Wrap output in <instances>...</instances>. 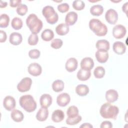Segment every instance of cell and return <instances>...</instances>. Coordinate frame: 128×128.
Segmentation results:
<instances>
[{
	"instance_id": "cell-28",
	"label": "cell",
	"mask_w": 128,
	"mask_h": 128,
	"mask_svg": "<svg viewBox=\"0 0 128 128\" xmlns=\"http://www.w3.org/2000/svg\"><path fill=\"white\" fill-rule=\"evenodd\" d=\"M41 37L44 40L49 42L54 38V33L50 29H46L42 32Z\"/></svg>"
},
{
	"instance_id": "cell-26",
	"label": "cell",
	"mask_w": 128,
	"mask_h": 128,
	"mask_svg": "<svg viewBox=\"0 0 128 128\" xmlns=\"http://www.w3.org/2000/svg\"><path fill=\"white\" fill-rule=\"evenodd\" d=\"M98 50H102L108 51L110 49V42L106 40H100L96 42V44Z\"/></svg>"
},
{
	"instance_id": "cell-16",
	"label": "cell",
	"mask_w": 128,
	"mask_h": 128,
	"mask_svg": "<svg viewBox=\"0 0 128 128\" xmlns=\"http://www.w3.org/2000/svg\"><path fill=\"white\" fill-rule=\"evenodd\" d=\"M78 18V14L76 12L72 11L68 12L66 16V24L68 26H72L76 22Z\"/></svg>"
},
{
	"instance_id": "cell-7",
	"label": "cell",
	"mask_w": 128,
	"mask_h": 128,
	"mask_svg": "<svg viewBox=\"0 0 128 128\" xmlns=\"http://www.w3.org/2000/svg\"><path fill=\"white\" fill-rule=\"evenodd\" d=\"M126 33V29L124 26L122 24H117L112 28V35L117 39L123 38Z\"/></svg>"
},
{
	"instance_id": "cell-43",
	"label": "cell",
	"mask_w": 128,
	"mask_h": 128,
	"mask_svg": "<svg viewBox=\"0 0 128 128\" xmlns=\"http://www.w3.org/2000/svg\"><path fill=\"white\" fill-rule=\"evenodd\" d=\"M0 42H5L6 40V38H7V36H6V32L2 30H0Z\"/></svg>"
},
{
	"instance_id": "cell-44",
	"label": "cell",
	"mask_w": 128,
	"mask_h": 128,
	"mask_svg": "<svg viewBox=\"0 0 128 128\" xmlns=\"http://www.w3.org/2000/svg\"><path fill=\"white\" fill-rule=\"evenodd\" d=\"M80 128H93V126L89 123H84V124H82L80 126Z\"/></svg>"
},
{
	"instance_id": "cell-6",
	"label": "cell",
	"mask_w": 128,
	"mask_h": 128,
	"mask_svg": "<svg viewBox=\"0 0 128 128\" xmlns=\"http://www.w3.org/2000/svg\"><path fill=\"white\" fill-rule=\"evenodd\" d=\"M32 84V80L30 78H24L18 84L17 89L21 92H27L30 90Z\"/></svg>"
},
{
	"instance_id": "cell-27",
	"label": "cell",
	"mask_w": 128,
	"mask_h": 128,
	"mask_svg": "<svg viewBox=\"0 0 128 128\" xmlns=\"http://www.w3.org/2000/svg\"><path fill=\"white\" fill-rule=\"evenodd\" d=\"M104 12V8L100 4H96L92 6L90 8V14L94 16H100L102 15Z\"/></svg>"
},
{
	"instance_id": "cell-17",
	"label": "cell",
	"mask_w": 128,
	"mask_h": 128,
	"mask_svg": "<svg viewBox=\"0 0 128 128\" xmlns=\"http://www.w3.org/2000/svg\"><path fill=\"white\" fill-rule=\"evenodd\" d=\"M9 40L12 44L18 46L22 42V37L20 34L16 32H14L10 34Z\"/></svg>"
},
{
	"instance_id": "cell-31",
	"label": "cell",
	"mask_w": 128,
	"mask_h": 128,
	"mask_svg": "<svg viewBox=\"0 0 128 128\" xmlns=\"http://www.w3.org/2000/svg\"><path fill=\"white\" fill-rule=\"evenodd\" d=\"M11 26L14 29L16 30H18L22 27L23 22L20 18L18 17H15L12 20Z\"/></svg>"
},
{
	"instance_id": "cell-20",
	"label": "cell",
	"mask_w": 128,
	"mask_h": 128,
	"mask_svg": "<svg viewBox=\"0 0 128 128\" xmlns=\"http://www.w3.org/2000/svg\"><path fill=\"white\" fill-rule=\"evenodd\" d=\"M48 110L47 108L42 107L36 114V118L40 122L45 121L48 116Z\"/></svg>"
},
{
	"instance_id": "cell-3",
	"label": "cell",
	"mask_w": 128,
	"mask_h": 128,
	"mask_svg": "<svg viewBox=\"0 0 128 128\" xmlns=\"http://www.w3.org/2000/svg\"><path fill=\"white\" fill-rule=\"evenodd\" d=\"M89 28L97 36H102L106 34L108 28L100 20L92 18L89 22Z\"/></svg>"
},
{
	"instance_id": "cell-21",
	"label": "cell",
	"mask_w": 128,
	"mask_h": 128,
	"mask_svg": "<svg viewBox=\"0 0 128 128\" xmlns=\"http://www.w3.org/2000/svg\"><path fill=\"white\" fill-rule=\"evenodd\" d=\"M64 118V114L60 110H54L52 115V120L54 122H60Z\"/></svg>"
},
{
	"instance_id": "cell-22",
	"label": "cell",
	"mask_w": 128,
	"mask_h": 128,
	"mask_svg": "<svg viewBox=\"0 0 128 128\" xmlns=\"http://www.w3.org/2000/svg\"><path fill=\"white\" fill-rule=\"evenodd\" d=\"M70 30L68 25L66 24L61 23L58 24L55 29L56 33L60 36H64Z\"/></svg>"
},
{
	"instance_id": "cell-23",
	"label": "cell",
	"mask_w": 128,
	"mask_h": 128,
	"mask_svg": "<svg viewBox=\"0 0 128 128\" xmlns=\"http://www.w3.org/2000/svg\"><path fill=\"white\" fill-rule=\"evenodd\" d=\"M91 76V72L90 70H85L84 69H80L76 74L77 78L81 81H85L88 80Z\"/></svg>"
},
{
	"instance_id": "cell-9",
	"label": "cell",
	"mask_w": 128,
	"mask_h": 128,
	"mask_svg": "<svg viewBox=\"0 0 128 128\" xmlns=\"http://www.w3.org/2000/svg\"><path fill=\"white\" fill-rule=\"evenodd\" d=\"M70 100V95L66 92L62 93L58 95L56 98L57 104L62 107L66 106Z\"/></svg>"
},
{
	"instance_id": "cell-33",
	"label": "cell",
	"mask_w": 128,
	"mask_h": 128,
	"mask_svg": "<svg viewBox=\"0 0 128 128\" xmlns=\"http://www.w3.org/2000/svg\"><path fill=\"white\" fill-rule=\"evenodd\" d=\"M0 27L6 28L8 24L10 22V18L6 14H2L0 16Z\"/></svg>"
},
{
	"instance_id": "cell-15",
	"label": "cell",
	"mask_w": 128,
	"mask_h": 128,
	"mask_svg": "<svg viewBox=\"0 0 128 128\" xmlns=\"http://www.w3.org/2000/svg\"><path fill=\"white\" fill-rule=\"evenodd\" d=\"M52 100V98L50 94H44L41 96L40 98V104L42 107L47 108L51 105Z\"/></svg>"
},
{
	"instance_id": "cell-10",
	"label": "cell",
	"mask_w": 128,
	"mask_h": 128,
	"mask_svg": "<svg viewBox=\"0 0 128 128\" xmlns=\"http://www.w3.org/2000/svg\"><path fill=\"white\" fill-rule=\"evenodd\" d=\"M28 71L32 76H37L41 74L42 68L38 63L33 62L28 66Z\"/></svg>"
},
{
	"instance_id": "cell-29",
	"label": "cell",
	"mask_w": 128,
	"mask_h": 128,
	"mask_svg": "<svg viewBox=\"0 0 128 128\" xmlns=\"http://www.w3.org/2000/svg\"><path fill=\"white\" fill-rule=\"evenodd\" d=\"M64 84L62 80H54L52 84V88L55 92H62L64 88Z\"/></svg>"
},
{
	"instance_id": "cell-11",
	"label": "cell",
	"mask_w": 128,
	"mask_h": 128,
	"mask_svg": "<svg viewBox=\"0 0 128 128\" xmlns=\"http://www.w3.org/2000/svg\"><path fill=\"white\" fill-rule=\"evenodd\" d=\"M16 100L14 98L10 96H6L3 100V106L6 110L10 111L14 110L16 106Z\"/></svg>"
},
{
	"instance_id": "cell-5",
	"label": "cell",
	"mask_w": 128,
	"mask_h": 128,
	"mask_svg": "<svg viewBox=\"0 0 128 128\" xmlns=\"http://www.w3.org/2000/svg\"><path fill=\"white\" fill-rule=\"evenodd\" d=\"M42 14L46 22L50 24H56L58 20V14L56 12L54 8L50 6H44L42 8Z\"/></svg>"
},
{
	"instance_id": "cell-18",
	"label": "cell",
	"mask_w": 128,
	"mask_h": 128,
	"mask_svg": "<svg viewBox=\"0 0 128 128\" xmlns=\"http://www.w3.org/2000/svg\"><path fill=\"white\" fill-rule=\"evenodd\" d=\"M112 48L114 52L118 54H122L126 50L125 44L122 42L120 41H117L114 43Z\"/></svg>"
},
{
	"instance_id": "cell-35",
	"label": "cell",
	"mask_w": 128,
	"mask_h": 128,
	"mask_svg": "<svg viewBox=\"0 0 128 128\" xmlns=\"http://www.w3.org/2000/svg\"><path fill=\"white\" fill-rule=\"evenodd\" d=\"M72 7L76 10H81L84 8L85 4L82 0H76L72 2Z\"/></svg>"
},
{
	"instance_id": "cell-13",
	"label": "cell",
	"mask_w": 128,
	"mask_h": 128,
	"mask_svg": "<svg viewBox=\"0 0 128 128\" xmlns=\"http://www.w3.org/2000/svg\"><path fill=\"white\" fill-rule=\"evenodd\" d=\"M78 62L76 59L74 58H70L66 62L65 68L68 72H71L76 70L78 68Z\"/></svg>"
},
{
	"instance_id": "cell-30",
	"label": "cell",
	"mask_w": 128,
	"mask_h": 128,
	"mask_svg": "<svg viewBox=\"0 0 128 128\" xmlns=\"http://www.w3.org/2000/svg\"><path fill=\"white\" fill-rule=\"evenodd\" d=\"M78 108L74 106H70L67 110L66 114L68 118H73L78 115Z\"/></svg>"
},
{
	"instance_id": "cell-24",
	"label": "cell",
	"mask_w": 128,
	"mask_h": 128,
	"mask_svg": "<svg viewBox=\"0 0 128 128\" xmlns=\"http://www.w3.org/2000/svg\"><path fill=\"white\" fill-rule=\"evenodd\" d=\"M76 92L80 96H85L89 92V88L86 84H78L76 88Z\"/></svg>"
},
{
	"instance_id": "cell-34",
	"label": "cell",
	"mask_w": 128,
	"mask_h": 128,
	"mask_svg": "<svg viewBox=\"0 0 128 128\" xmlns=\"http://www.w3.org/2000/svg\"><path fill=\"white\" fill-rule=\"evenodd\" d=\"M82 116L78 114L75 118H68L66 120V124L68 125L73 126L79 123L82 120Z\"/></svg>"
},
{
	"instance_id": "cell-32",
	"label": "cell",
	"mask_w": 128,
	"mask_h": 128,
	"mask_svg": "<svg viewBox=\"0 0 128 128\" xmlns=\"http://www.w3.org/2000/svg\"><path fill=\"white\" fill-rule=\"evenodd\" d=\"M94 74L96 78H102L105 74V69L102 66H98L94 69Z\"/></svg>"
},
{
	"instance_id": "cell-25",
	"label": "cell",
	"mask_w": 128,
	"mask_h": 128,
	"mask_svg": "<svg viewBox=\"0 0 128 128\" xmlns=\"http://www.w3.org/2000/svg\"><path fill=\"white\" fill-rule=\"evenodd\" d=\"M10 116L12 120L16 122H22L24 118L22 112L18 110H14L10 114Z\"/></svg>"
},
{
	"instance_id": "cell-38",
	"label": "cell",
	"mask_w": 128,
	"mask_h": 128,
	"mask_svg": "<svg viewBox=\"0 0 128 128\" xmlns=\"http://www.w3.org/2000/svg\"><path fill=\"white\" fill-rule=\"evenodd\" d=\"M63 42L61 39L55 38L53 40L50 44V46L54 49H58L62 47Z\"/></svg>"
},
{
	"instance_id": "cell-19",
	"label": "cell",
	"mask_w": 128,
	"mask_h": 128,
	"mask_svg": "<svg viewBox=\"0 0 128 128\" xmlns=\"http://www.w3.org/2000/svg\"><path fill=\"white\" fill-rule=\"evenodd\" d=\"M118 94L114 90L110 89L106 92V98L108 102H114L118 100Z\"/></svg>"
},
{
	"instance_id": "cell-12",
	"label": "cell",
	"mask_w": 128,
	"mask_h": 128,
	"mask_svg": "<svg viewBox=\"0 0 128 128\" xmlns=\"http://www.w3.org/2000/svg\"><path fill=\"white\" fill-rule=\"evenodd\" d=\"M108 51L102 50H98L95 54V56L97 61L100 63H104L108 58Z\"/></svg>"
},
{
	"instance_id": "cell-41",
	"label": "cell",
	"mask_w": 128,
	"mask_h": 128,
	"mask_svg": "<svg viewBox=\"0 0 128 128\" xmlns=\"http://www.w3.org/2000/svg\"><path fill=\"white\" fill-rule=\"evenodd\" d=\"M100 127L101 128H111L112 127V124L110 122L106 120L102 122Z\"/></svg>"
},
{
	"instance_id": "cell-8",
	"label": "cell",
	"mask_w": 128,
	"mask_h": 128,
	"mask_svg": "<svg viewBox=\"0 0 128 128\" xmlns=\"http://www.w3.org/2000/svg\"><path fill=\"white\" fill-rule=\"evenodd\" d=\"M105 18L108 24H114L118 20V12L114 9H109L106 12Z\"/></svg>"
},
{
	"instance_id": "cell-42",
	"label": "cell",
	"mask_w": 128,
	"mask_h": 128,
	"mask_svg": "<svg viewBox=\"0 0 128 128\" xmlns=\"http://www.w3.org/2000/svg\"><path fill=\"white\" fill-rule=\"evenodd\" d=\"M21 0H10V5L11 7L15 8L21 4Z\"/></svg>"
},
{
	"instance_id": "cell-2",
	"label": "cell",
	"mask_w": 128,
	"mask_h": 128,
	"mask_svg": "<svg viewBox=\"0 0 128 128\" xmlns=\"http://www.w3.org/2000/svg\"><path fill=\"white\" fill-rule=\"evenodd\" d=\"M26 24L31 31L32 34H34L39 33L43 26L42 21L34 14L28 15L26 20Z\"/></svg>"
},
{
	"instance_id": "cell-45",
	"label": "cell",
	"mask_w": 128,
	"mask_h": 128,
	"mask_svg": "<svg viewBox=\"0 0 128 128\" xmlns=\"http://www.w3.org/2000/svg\"><path fill=\"white\" fill-rule=\"evenodd\" d=\"M128 4V2H126V3H125L124 4L123 6H122V11L124 12H125L126 14H126V12H127Z\"/></svg>"
},
{
	"instance_id": "cell-39",
	"label": "cell",
	"mask_w": 128,
	"mask_h": 128,
	"mask_svg": "<svg viewBox=\"0 0 128 128\" xmlns=\"http://www.w3.org/2000/svg\"><path fill=\"white\" fill-rule=\"evenodd\" d=\"M40 55V52L39 50L37 49H32L29 51L28 56L32 59H37Z\"/></svg>"
},
{
	"instance_id": "cell-46",
	"label": "cell",
	"mask_w": 128,
	"mask_h": 128,
	"mask_svg": "<svg viewBox=\"0 0 128 128\" xmlns=\"http://www.w3.org/2000/svg\"><path fill=\"white\" fill-rule=\"evenodd\" d=\"M7 6V2H3L2 0L0 1V8H5Z\"/></svg>"
},
{
	"instance_id": "cell-4",
	"label": "cell",
	"mask_w": 128,
	"mask_h": 128,
	"mask_svg": "<svg viewBox=\"0 0 128 128\" xmlns=\"http://www.w3.org/2000/svg\"><path fill=\"white\" fill-rule=\"evenodd\" d=\"M20 106L28 112H32L36 108V103L33 96L30 94H26L22 96L19 100Z\"/></svg>"
},
{
	"instance_id": "cell-40",
	"label": "cell",
	"mask_w": 128,
	"mask_h": 128,
	"mask_svg": "<svg viewBox=\"0 0 128 128\" xmlns=\"http://www.w3.org/2000/svg\"><path fill=\"white\" fill-rule=\"evenodd\" d=\"M69 8L70 6L67 3H62L58 6V10L62 13H64L68 12L69 10Z\"/></svg>"
},
{
	"instance_id": "cell-14",
	"label": "cell",
	"mask_w": 128,
	"mask_h": 128,
	"mask_svg": "<svg viewBox=\"0 0 128 128\" xmlns=\"http://www.w3.org/2000/svg\"><path fill=\"white\" fill-rule=\"evenodd\" d=\"M81 68L85 70H91L94 66L93 60L90 57H86L82 59L80 62Z\"/></svg>"
},
{
	"instance_id": "cell-36",
	"label": "cell",
	"mask_w": 128,
	"mask_h": 128,
	"mask_svg": "<svg viewBox=\"0 0 128 128\" xmlns=\"http://www.w3.org/2000/svg\"><path fill=\"white\" fill-rule=\"evenodd\" d=\"M28 8L26 5L24 4H20L16 8V12L17 14L20 16H24L28 12Z\"/></svg>"
},
{
	"instance_id": "cell-37",
	"label": "cell",
	"mask_w": 128,
	"mask_h": 128,
	"mask_svg": "<svg viewBox=\"0 0 128 128\" xmlns=\"http://www.w3.org/2000/svg\"><path fill=\"white\" fill-rule=\"evenodd\" d=\"M28 44L30 46L36 45L38 41V37L37 34H32L28 38Z\"/></svg>"
},
{
	"instance_id": "cell-1",
	"label": "cell",
	"mask_w": 128,
	"mask_h": 128,
	"mask_svg": "<svg viewBox=\"0 0 128 128\" xmlns=\"http://www.w3.org/2000/svg\"><path fill=\"white\" fill-rule=\"evenodd\" d=\"M119 112L118 108L116 106L112 105L110 102H106L103 104L100 110L101 116L104 118L116 119Z\"/></svg>"
}]
</instances>
